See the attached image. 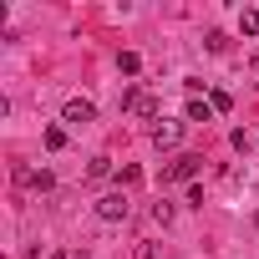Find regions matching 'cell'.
Instances as JSON below:
<instances>
[{
    "instance_id": "obj_6",
    "label": "cell",
    "mask_w": 259,
    "mask_h": 259,
    "mask_svg": "<svg viewBox=\"0 0 259 259\" xmlns=\"http://www.w3.org/2000/svg\"><path fill=\"white\" fill-rule=\"evenodd\" d=\"M178 138H183V122H168V117H163V122L153 127V143H158V148H178Z\"/></svg>"
},
{
    "instance_id": "obj_1",
    "label": "cell",
    "mask_w": 259,
    "mask_h": 259,
    "mask_svg": "<svg viewBox=\"0 0 259 259\" xmlns=\"http://www.w3.org/2000/svg\"><path fill=\"white\" fill-rule=\"evenodd\" d=\"M127 213H133V198H127L122 188H112V193L97 198V219H102V224H122Z\"/></svg>"
},
{
    "instance_id": "obj_13",
    "label": "cell",
    "mask_w": 259,
    "mask_h": 259,
    "mask_svg": "<svg viewBox=\"0 0 259 259\" xmlns=\"http://www.w3.org/2000/svg\"><path fill=\"white\" fill-rule=\"evenodd\" d=\"M208 102H213V112H229V107H234V97H229V92H213Z\"/></svg>"
},
{
    "instance_id": "obj_3",
    "label": "cell",
    "mask_w": 259,
    "mask_h": 259,
    "mask_svg": "<svg viewBox=\"0 0 259 259\" xmlns=\"http://www.w3.org/2000/svg\"><path fill=\"white\" fill-rule=\"evenodd\" d=\"M122 107L133 112V117H163V107H158V97H148L143 87H127V92H122Z\"/></svg>"
},
{
    "instance_id": "obj_7",
    "label": "cell",
    "mask_w": 259,
    "mask_h": 259,
    "mask_svg": "<svg viewBox=\"0 0 259 259\" xmlns=\"http://www.w3.org/2000/svg\"><path fill=\"white\" fill-rule=\"evenodd\" d=\"M183 117H188V122H213V102H203V97H193Z\"/></svg>"
},
{
    "instance_id": "obj_8",
    "label": "cell",
    "mask_w": 259,
    "mask_h": 259,
    "mask_svg": "<svg viewBox=\"0 0 259 259\" xmlns=\"http://www.w3.org/2000/svg\"><path fill=\"white\" fill-rule=\"evenodd\" d=\"M239 31L244 36H259V11H239Z\"/></svg>"
},
{
    "instance_id": "obj_2",
    "label": "cell",
    "mask_w": 259,
    "mask_h": 259,
    "mask_svg": "<svg viewBox=\"0 0 259 259\" xmlns=\"http://www.w3.org/2000/svg\"><path fill=\"white\" fill-rule=\"evenodd\" d=\"M198 168H203V158H198V153H183V158H173V163L163 168V183H193Z\"/></svg>"
},
{
    "instance_id": "obj_15",
    "label": "cell",
    "mask_w": 259,
    "mask_h": 259,
    "mask_svg": "<svg viewBox=\"0 0 259 259\" xmlns=\"http://www.w3.org/2000/svg\"><path fill=\"white\" fill-rule=\"evenodd\" d=\"M46 259H87L81 249H56V254H46Z\"/></svg>"
},
{
    "instance_id": "obj_10",
    "label": "cell",
    "mask_w": 259,
    "mask_h": 259,
    "mask_svg": "<svg viewBox=\"0 0 259 259\" xmlns=\"http://www.w3.org/2000/svg\"><path fill=\"white\" fill-rule=\"evenodd\" d=\"M203 46H208V51H229V36H224V31H208Z\"/></svg>"
},
{
    "instance_id": "obj_4",
    "label": "cell",
    "mask_w": 259,
    "mask_h": 259,
    "mask_svg": "<svg viewBox=\"0 0 259 259\" xmlns=\"http://www.w3.org/2000/svg\"><path fill=\"white\" fill-rule=\"evenodd\" d=\"M61 122H71V127H87V122H97V107H92L87 97H71V102L61 107Z\"/></svg>"
},
{
    "instance_id": "obj_9",
    "label": "cell",
    "mask_w": 259,
    "mask_h": 259,
    "mask_svg": "<svg viewBox=\"0 0 259 259\" xmlns=\"http://www.w3.org/2000/svg\"><path fill=\"white\" fill-rule=\"evenodd\" d=\"M46 148H51V153L66 148V127H46Z\"/></svg>"
},
{
    "instance_id": "obj_5",
    "label": "cell",
    "mask_w": 259,
    "mask_h": 259,
    "mask_svg": "<svg viewBox=\"0 0 259 259\" xmlns=\"http://www.w3.org/2000/svg\"><path fill=\"white\" fill-rule=\"evenodd\" d=\"M16 183H21V188H36V193H46L56 178H51L46 168H41V173H36V168H16Z\"/></svg>"
},
{
    "instance_id": "obj_11",
    "label": "cell",
    "mask_w": 259,
    "mask_h": 259,
    "mask_svg": "<svg viewBox=\"0 0 259 259\" xmlns=\"http://www.w3.org/2000/svg\"><path fill=\"white\" fill-rule=\"evenodd\" d=\"M112 173V158H92V168H87V178H107Z\"/></svg>"
},
{
    "instance_id": "obj_12",
    "label": "cell",
    "mask_w": 259,
    "mask_h": 259,
    "mask_svg": "<svg viewBox=\"0 0 259 259\" xmlns=\"http://www.w3.org/2000/svg\"><path fill=\"white\" fill-rule=\"evenodd\" d=\"M117 66H122V71H127V76H133V71H138V66H143V61H138V56H133V51H122V56H117Z\"/></svg>"
},
{
    "instance_id": "obj_14",
    "label": "cell",
    "mask_w": 259,
    "mask_h": 259,
    "mask_svg": "<svg viewBox=\"0 0 259 259\" xmlns=\"http://www.w3.org/2000/svg\"><path fill=\"white\" fill-rule=\"evenodd\" d=\"M138 259H163V254H158V244H153V239H143V244H138Z\"/></svg>"
}]
</instances>
